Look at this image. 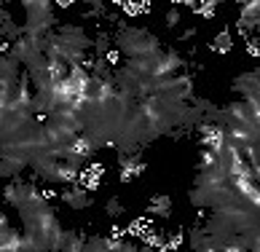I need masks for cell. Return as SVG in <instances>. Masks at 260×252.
Segmentation results:
<instances>
[{
  "label": "cell",
  "mask_w": 260,
  "mask_h": 252,
  "mask_svg": "<svg viewBox=\"0 0 260 252\" xmlns=\"http://www.w3.org/2000/svg\"><path fill=\"white\" fill-rule=\"evenodd\" d=\"M113 43L126 59H142V56H150V54L161 51L158 38L150 30H145V27H132V24H123V22L118 27V33L113 35Z\"/></svg>",
  "instance_id": "obj_1"
},
{
  "label": "cell",
  "mask_w": 260,
  "mask_h": 252,
  "mask_svg": "<svg viewBox=\"0 0 260 252\" xmlns=\"http://www.w3.org/2000/svg\"><path fill=\"white\" fill-rule=\"evenodd\" d=\"M24 35H43V33H54V27H56V16H54V6L51 3H46V0H27L24 3Z\"/></svg>",
  "instance_id": "obj_2"
},
{
  "label": "cell",
  "mask_w": 260,
  "mask_h": 252,
  "mask_svg": "<svg viewBox=\"0 0 260 252\" xmlns=\"http://www.w3.org/2000/svg\"><path fill=\"white\" fill-rule=\"evenodd\" d=\"M150 97H156L161 102H190V97H193V78L188 73H177L172 78H164L153 86Z\"/></svg>",
  "instance_id": "obj_3"
},
{
  "label": "cell",
  "mask_w": 260,
  "mask_h": 252,
  "mask_svg": "<svg viewBox=\"0 0 260 252\" xmlns=\"http://www.w3.org/2000/svg\"><path fill=\"white\" fill-rule=\"evenodd\" d=\"M30 167H32V172L41 180L56 182V185H67V182H75V180L81 177V169H75V167H70V164H64L59 159H51V156L35 159Z\"/></svg>",
  "instance_id": "obj_4"
},
{
  "label": "cell",
  "mask_w": 260,
  "mask_h": 252,
  "mask_svg": "<svg viewBox=\"0 0 260 252\" xmlns=\"http://www.w3.org/2000/svg\"><path fill=\"white\" fill-rule=\"evenodd\" d=\"M8 56H11L16 65H24V70H30L35 62L43 59L41 48H38L35 41H32V38H27V35H22L19 41H14L11 46H8Z\"/></svg>",
  "instance_id": "obj_5"
},
{
  "label": "cell",
  "mask_w": 260,
  "mask_h": 252,
  "mask_svg": "<svg viewBox=\"0 0 260 252\" xmlns=\"http://www.w3.org/2000/svg\"><path fill=\"white\" fill-rule=\"evenodd\" d=\"M56 38H59L64 46H70L73 51H81V54H86L91 48L89 33H86L83 27H78V24H62L59 30H56Z\"/></svg>",
  "instance_id": "obj_6"
},
{
  "label": "cell",
  "mask_w": 260,
  "mask_h": 252,
  "mask_svg": "<svg viewBox=\"0 0 260 252\" xmlns=\"http://www.w3.org/2000/svg\"><path fill=\"white\" fill-rule=\"evenodd\" d=\"M234 91L242 97L244 102L257 105L260 102V73L249 70V73H242L239 78H234Z\"/></svg>",
  "instance_id": "obj_7"
},
{
  "label": "cell",
  "mask_w": 260,
  "mask_h": 252,
  "mask_svg": "<svg viewBox=\"0 0 260 252\" xmlns=\"http://www.w3.org/2000/svg\"><path fill=\"white\" fill-rule=\"evenodd\" d=\"M22 78V65H16L8 54H0V91L11 89Z\"/></svg>",
  "instance_id": "obj_8"
},
{
  "label": "cell",
  "mask_w": 260,
  "mask_h": 252,
  "mask_svg": "<svg viewBox=\"0 0 260 252\" xmlns=\"http://www.w3.org/2000/svg\"><path fill=\"white\" fill-rule=\"evenodd\" d=\"M62 201L70 209H75V212L91 207V196H89V188H86V185H70V188H64L62 191Z\"/></svg>",
  "instance_id": "obj_9"
},
{
  "label": "cell",
  "mask_w": 260,
  "mask_h": 252,
  "mask_svg": "<svg viewBox=\"0 0 260 252\" xmlns=\"http://www.w3.org/2000/svg\"><path fill=\"white\" fill-rule=\"evenodd\" d=\"M83 244H86V236L81 231H64L62 228L54 252H83Z\"/></svg>",
  "instance_id": "obj_10"
},
{
  "label": "cell",
  "mask_w": 260,
  "mask_h": 252,
  "mask_svg": "<svg viewBox=\"0 0 260 252\" xmlns=\"http://www.w3.org/2000/svg\"><path fill=\"white\" fill-rule=\"evenodd\" d=\"M257 11H260L257 3H244L242 6V14H239V22H236V27H239V33H242V35H249L257 27V22H260Z\"/></svg>",
  "instance_id": "obj_11"
},
{
  "label": "cell",
  "mask_w": 260,
  "mask_h": 252,
  "mask_svg": "<svg viewBox=\"0 0 260 252\" xmlns=\"http://www.w3.org/2000/svg\"><path fill=\"white\" fill-rule=\"evenodd\" d=\"M118 164H121V180L123 182H129L132 177H137V174H142V169H145L140 153H132V156H123V153H121Z\"/></svg>",
  "instance_id": "obj_12"
},
{
  "label": "cell",
  "mask_w": 260,
  "mask_h": 252,
  "mask_svg": "<svg viewBox=\"0 0 260 252\" xmlns=\"http://www.w3.org/2000/svg\"><path fill=\"white\" fill-rule=\"evenodd\" d=\"M148 212H150V215H156V217H169L172 215V199L164 196V193L153 196L150 204H148Z\"/></svg>",
  "instance_id": "obj_13"
},
{
  "label": "cell",
  "mask_w": 260,
  "mask_h": 252,
  "mask_svg": "<svg viewBox=\"0 0 260 252\" xmlns=\"http://www.w3.org/2000/svg\"><path fill=\"white\" fill-rule=\"evenodd\" d=\"M113 239L110 236H86L83 252H110Z\"/></svg>",
  "instance_id": "obj_14"
},
{
  "label": "cell",
  "mask_w": 260,
  "mask_h": 252,
  "mask_svg": "<svg viewBox=\"0 0 260 252\" xmlns=\"http://www.w3.org/2000/svg\"><path fill=\"white\" fill-rule=\"evenodd\" d=\"M212 51H217V54H228L231 48H234V41H231V33L223 30V33H217L215 35V41H212Z\"/></svg>",
  "instance_id": "obj_15"
},
{
  "label": "cell",
  "mask_w": 260,
  "mask_h": 252,
  "mask_svg": "<svg viewBox=\"0 0 260 252\" xmlns=\"http://www.w3.org/2000/svg\"><path fill=\"white\" fill-rule=\"evenodd\" d=\"M91 48L97 51V59H102V54L110 51V35H108V33H100V35L91 41Z\"/></svg>",
  "instance_id": "obj_16"
},
{
  "label": "cell",
  "mask_w": 260,
  "mask_h": 252,
  "mask_svg": "<svg viewBox=\"0 0 260 252\" xmlns=\"http://www.w3.org/2000/svg\"><path fill=\"white\" fill-rule=\"evenodd\" d=\"M105 209H108V215H110V217H123V215H126V207L121 204V199H118V196H113L108 204H105Z\"/></svg>",
  "instance_id": "obj_17"
},
{
  "label": "cell",
  "mask_w": 260,
  "mask_h": 252,
  "mask_svg": "<svg viewBox=\"0 0 260 252\" xmlns=\"http://www.w3.org/2000/svg\"><path fill=\"white\" fill-rule=\"evenodd\" d=\"M177 22H180V14H177V11H169V16H167V24H169V27H175Z\"/></svg>",
  "instance_id": "obj_18"
},
{
  "label": "cell",
  "mask_w": 260,
  "mask_h": 252,
  "mask_svg": "<svg viewBox=\"0 0 260 252\" xmlns=\"http://www.w3.org/2000/svg\"><path fill=\"white\" fill-rule=\"evenodd\" d=\"M3 177H11V172H8V169H6V164L0 161V180H3Z\"/></svg>",
  "instance_id": "obj_19"
}]
</instances>
